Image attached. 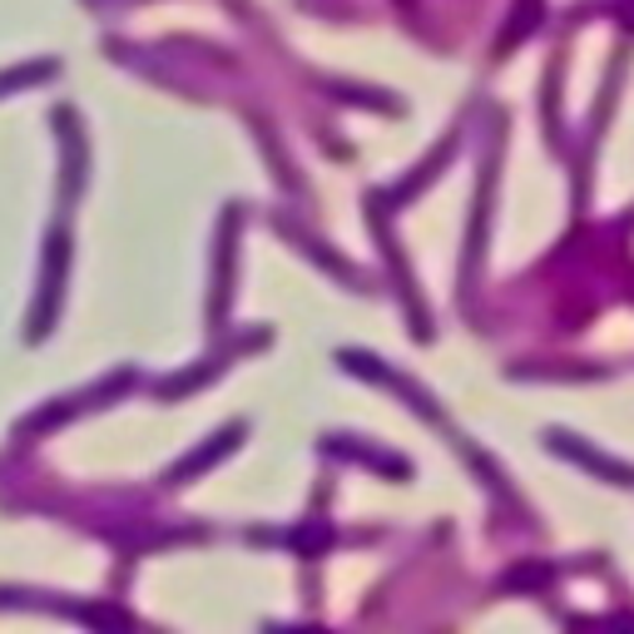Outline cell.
I'll list each match as a JSON object with an SVG mask.
<instances>
[{
	"instance_id": "cell-1",
	"label": "cell",
	"mask_w": 634,
	"mask_h": 634,
	"mask_svg": "<svg viewBox=\"0 0 634 634\" xmlns=\"http://www.w3.org/2000/svg\"><path fill=\"white\" fill-rule=\"evenodd\" d=\"M551 580V570H520V575H510V585H545Z\"/></svg>"
},
{
	"instance_id": "cell-2",
	"label": "cell",
	"mask_w": 634,
	"mask_h": 634,
	"mask_svg": "<svg viewBox=\"0 0 634 634\" xmlns=\"http://www.w3.org/2000/svg\"><path fill=\"white\" fill-rule=\"evenodd\" d=\"M610 630H624V634H634V620H624V614H620V620H610Z\"/></svg>"
}]
</instances>
